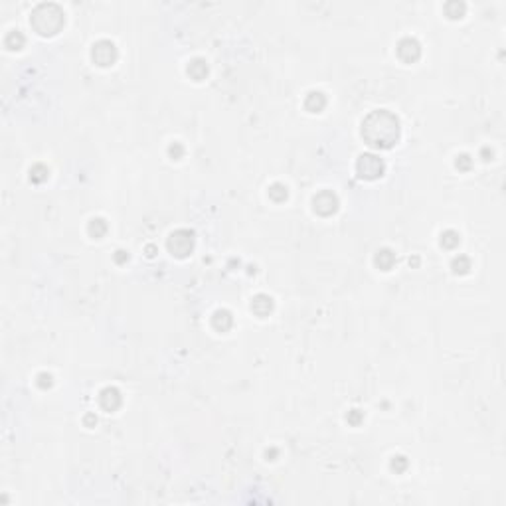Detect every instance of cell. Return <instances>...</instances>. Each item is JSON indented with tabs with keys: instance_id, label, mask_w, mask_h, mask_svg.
Instances as JSON below:
<instances>
[{
	"instance_id": "6da1fadb",
	"label": "cell",
	"mask_w": 506,
	"mask_h": 506,
	"mask_svg": "<svg viewBox=\"0 0 506 506\" xmlns=\"http://www.w3.org/2000/svg\"><path fill=\"white\" fill-rule=\"evenodd\" d=\"M362 136L376 148H389L399 138V119L385 111H372L362 123Z\"/></svg>"
},
{
	"instance_id": "7a4b0ae2",
	"label": "cell",
	"mask_w": 506,
	"mask_h": 506,
	"mask_svg": "<svg viewBox=\"0 0 506 506\" xmlns=\"http://www.w3.org/2000/svg\"><path fill=\"white\" fill-rule=\"evenodd\" d=\"M65 22V16H63V10L57 6V4H40L32 18H30V24L34 26V30L42 36H53L61 30Z\"/></svg>"
},
{
	"instance_id": "3957f363",
	"label": "cell",
	"mask_w": 506,
	"mask_h": 506,
	"mask_svg": "<svg viewBox=\"0 0 506 506\" xmlns=\"http://www.w3.org/2000/svg\"><path fill=\"white\" fill-rule=\"evenodd\" d=\"M168 251L176 257H186L190 255V251L194 249V233L190 229H176L170 233L168 241Z\"/></svg>"
},
{
	"instance_id": "277c9868",
	"label": "cell",
	"mask_w": 506,
	"mask_h": 506,
	"mask_svg": "<svg viewBox=\"0 0 506 506\" xmlns=\"http://www.w3.org/2000/svg\"><path fill=\"white\" fill-rule=\"evenodd\" d=\"M383 170H385V164L376 154H362L356 162V172L364 180H376L383 174Z\"/></svg>"
},
{
	"instance_id": "5b68a950",
	"label": "cell",
	"mask_w": 506,
	"mask_h": 506,
	"mask_svg": "<svg viewBox=\"0 0 506 506\" xmlns=\"http://www.w3.org/2000/svg\"><path fill=\"white\" fill-rule=\"evenodd\" d=\"M117 47H115V43L113 42H109V40H99L95 45H93V49H91V57H93V61L97 63V65H101V67H107V65H113L115 61H117Z\"/></svg>"
},
{
	"instance_id": "8992f818",
	"label": "cell",
	"mask_w": 506,
	"mask_h": 506,
	"mask_svg": "<svg viewBox=\"0 0 506 506\" xmlns=\"http://www.w3.org/2000/svg\"><path fill=\"white\" fill-rule=\"evenodd\" d=\"M312 208L318 215H332L338 210V198L330 190H322L312 198Z\"/></svg>"
},
{
	"instance_id": "52a82bcc",
	"label": "cell",
	"mask_w": 506,
	"mask_h": 506,
	"mask_svg": "<svg viewBox=\"0 0 506 506\" xmlns=\"http://www.w3.org/2000/svg\"><path fill=\"white\" fill-rule=\"evenodd\" d=\"M397 55L403 59V61H407V63H411V61H415V59H419V55H421V43L415 40V38H403V40H399V43H397Z\"/></svg>"
},
{
	"instance_id": "ba28073f",
	"label": "cell",
	"mask_w": 506,
	"mask_h": 506,
	"mask_svg": "<svg viewBox=\"0 0 506 506\" xmlns=\"http://www.w3.org/2000/svg\"><path fill=\"white\" fill-rule=\"evenodd\" d=\"M99 403H101L103 409L115 411V409L123 403V395H121V391H119L117 387L109 385V387H103V389H101V393H99Z\"/></svg>"
},
{
	"instance_id": "9c48e42d",
	"label": "cell",
	"mask_w": 506,
	"mask_h": 506,
	"mask_svg": "<svg viewBox=\"0 0 506 506\" xmlns=\"http://www.w3.org/2000/svg\"><path fill=\"white\" fill-rule=\"evenodd\" d=\"M251 310L257 314V316H261V318H265L271 310H273V298L269 296V295H257V296H253V300H251Z\"/></svg>"
},
{
	"instance_id": "30bf717a",
	"label": "cell",
	"mask_w": 506,
	"mask_h": 506,
	"mask_svg": "<svg viewBox=\"0 0 506 506\" xmlns=\"http://www.w3.org/2000/svg\"><path fill=\"white\" fill-rule=\"evenodd\" d=\"M211 324H213V328H217V330L225 332L227 328H231V324H233V316H231V312H229V310L219 308V310H215V312H213V316H211Z\"/></svg>"
},
{
	"instance_id": "8fae6325",
	"label": "cell",
	"mask_w": 506,
	"mask_h": 506,
	"mask_svg": "<svg viewBox=\"0 0 506 506\" xmlns=\"http://www.w3.org/2000/svg\"><path fill=\"white\" fill-rule=\"evenodd\" d=\"M304 107L310 111V113H320L324 107H326V97L320 93V91H310L304 99Z\"/></svg>"
},
{
	"instance_id": "7c38bea8",
	"label": "cell",
	"mask_w": 506,
	"mask_h": 506,
	"mask_svg": "<svg viewBox=\"0 0 506 506\" xmlns=\"http://www.w3.org/2000/svg\"><path fill=\"white\" fill-rule=\"evenodd\" d=\"M188 75L192 77V79H196V81H202L206 75H208V63L204 61V59H194V61H190V65H188Z\"/></svg>"
},
{
	"instance_id": "4fadbf2b",
	"label": "cell",
	"mask_w": 506,
	"mask_h": 506,
	"mask_svg": "<svg viewBox=\"0 0 506 506\" xmlns=\"http://www.w3.org/2000/svg\"><path fill=\"white\" fill-rule=\"evenodd\" d=\"M376 265L381 269V271H389L391 269V265L395 263V255H393V251L391 249H380L378 253H376Z\"/></svg>"
},
{
	"instance_id": "5bb4252c",
	"label": "cell",
	"mask_w": 506,
	"mask_h": 506,
	"mask_svg": "<svg viewBox=\"0 0 506 506\" xmlns=\"http://www.w3.org/2000/svg\"><path fill=\"white\" fill-rule=\"evenodd\" d=\"M459 241H461V235L455 229H447L441 233V245L447 249H455L459 245Z\"/></svg>"
},
{
	"instance_id": "9a60e30c",
	"label": "cell",
	"mask_w": 506,
	"mask_h": 506,
	"mask_svg": "<svg viewBox=\"0 0 506 506\" xmlns=\"http://www.w3.org/2000/svg\"><path fill=\"white\" fill-rule=\"evenodd\" d=\"M89 233L95 237V239H99V237H103L105 235V231H107V223H105V219H101V217H93L91 221H89Z\"/></svg>"
},
{
	"instance_id": "2e32d148",
	"label": "cell",
	"mask_w": 506,
	"mask_h": 506,
	"mask_svg": "<svg viewBox=\"0 0 506 506\" xmlns=\"http://www.w3.org/2000/svg\"><path fill=\"white\" fill-rule=\"evenodd\" d=\"M4 43H6V47H10V49H20V47L24 45V36H22V32H20V30H12V32L6 36Z\"/></svg>"
},
{
	"instance_id": "e0dca14e",
	"label": "cell",
	"mask_w": 506,
	"mask_h": 506,
	"mask_svg": "<svg viewBox=\"0 0 506 506\" xmlns=\"http://www.w3.org/2000/svg\"><path fill=\"white\" fill-rule=\"evenodd\" d=\"M287 196H289L287 186L281 184V182H275V184L269 188V198H271L273 202H283V200H287Z\"/></svg>"
},
{
	"instance_id": "ac0fdd59",
	"label": "cell",
	"mask_w": 506,
	"mask_h": 506,
	"mask_svg": "<svg viewBox=\"0 0 506 506\" xmlns=\"http://www.w3.org/2000/svg\"><path fill=\"white\" fill-rule=\"evenodd\" d=\"M451 267H453V271H455L457 275H464V273H468V269H470V259L464 257V255H457V257L453 259Z\"/></svg>"
},
{
	"instance_id": "d6986e66",
	"label": "cell",
	"mask_w": 506,
	"mask_h": 506,
	"mask_svg": "<svg viewBox=\"0 0 506 506\" xmlns=\"http://www.w3.org/2000/svg\"><path fill=\"white\" fill-rule=\"evenodd\" d=\"M47 178V168L43 164H36L30 168V180L36 182V184H42L43 180Z\"/></svg>"
},
{
	"instance_id": "ffe728a7",
	"label": "cell",
	"mask_w": 506,
	"mask_h": 506,
	"mask_svg": "<svg viewBox=\"0 0 506 506\" xmlns=\"http://www.w3.org/2000/svg\"><path fill=\"white\" fill-rule=\"evenodd\" d=\"M445 12L449 18H461L464 14V4L463 2H449L445 6Z\"/></svg>"
},
{
	"instance_id": "44dd1931",
	"label": "cell",
	"mask_w": 506,
	"mask_h": 506,
	"mask_svg": "<svg viewBox=\"0 0 506 506\" xmlns=\"http://www.w3.org/2000/svg\"><path fill=\"white\" fill-rule=\"evenodd\" d=\"M391 468H393L395 472L405 470V468H407V459H405V457H401V455L393 457V459H391Z\"/></svg>"
},
{
	"instance_id": "7402d4cb",
	"label": "cell",
	"mask_w": 506,
	"mask_h": 506,
	"mask_svg": "<svg viewBox=\"0 0 506 506\" xmlns=\"http://www.w3.org/2000/svg\"><path fill=\"white\" fill-rule=\"evenodd\" d=\"M168 154H170L174 160H180V158L184 156V146H182L180 142H174V144L168 146Z\"/></svg>"
},
{
	"instance_id": "603a6c76",
	"label": "cell",
	"mask_w": 506,
	"mask_h": 506,
	"mask_svg": "<svg viewBox=\"0 0 506 506\" xmlns=\"http://www.w3.org/2000/svg\"><path fill=\"white\" fill-rule=\"evenodd\" d=\"M470 164H472V160H470V156H468V154H461V156H457V168H459V170H468V168H470Z\"/></svg>"
},
{
	"instance_id": "cb8c5ba5",
	"label": "cell",
	"mask_w": 506,
	"mask_h": 506,
	"mask_svg": "<svg viewBox=\"0 0 506 506\" xmlns=\"http://www.w3.org/2000/svg\"><path fill=\"white\" fill-rule=\"evenodd\" d=\"M346 419H348V421H350L352 425H358V423H360V421L364 419V413H362L360 409H352V411H350V413L346 415Z\"/></svg>"
},
{
	"instance_id": "d4e9b609",
	"label": "cell",
	"mask_w": 506,
	"mask_h": 506,
	"mask_svg": "<svg viewBox=\"0 0 506 506\" xmlns=\"http://www.w3.org/2000/svg\"><path fill=\"white\" fill-rule=\"evenodd\" d=\"M38 385H40V387H43V389H45V387H49V385H51V376H49V374H45V372H43V374H40V376H38Z\"/></svg>"
},
{
	"instance_id": "484cf974",
	"label": "cell",
	"mask_w": 506,
	"mask_h": 506,
	"mask_svg": "<svg viewBox=\"0 0 506 506\" xmlns=\"http://www.w3.org/2000/svg\"><path fill=\"white\" fill-rule=\"evenodd\" d=\"M115 261H117V263H125V261H128V253H126V251H123V249H119V251L115 253Z\"/></svg>"
},
{
	"instance_id": "4316f807",
	"label": "cell",
	"mask_w": 506,
	"mask_h": 506,
	"mask_svg": "<svg viewBox=\"0 0 506 506\" xmlns=\"http://www.w3.org/2000/svg\"><path fill=\"white\" fill-rule=\"evenodd\" d=\"M85 423H97V419H95L93 415H87V417H85Z\"/></svg>"
},
{
	"instance_id": "83f0119b",
	"label": "cell",
	"mask_w": 506,
	"mask_h": 506,
	"mask_svg": "<svg viewBox=\"0 0 506 506\" xmlns=\"http://www.w3.org/2000/svg\"><path fill=\"white\" fill-rule=\"evenodd\" d=\"M146 251H148V257H152V255H154V247H152V245H148V247H146Z\"/></svg>"
}]
</instances>
